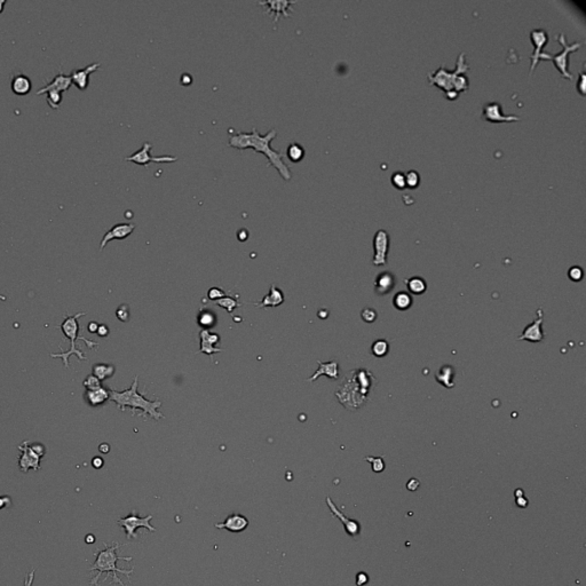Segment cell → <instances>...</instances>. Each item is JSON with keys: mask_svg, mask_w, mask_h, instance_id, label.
<instances>
[{"mask_svg": "<svg viewBox=\"0 0 586 586\" xmlns=\"http://www.w3.org/2000/svg\"><path fill=\"white\" fill-rule=\"evenodd\" d=\"M10 88L16 95H27L32 88V83H31L28 76L23 75V73H17V75L13 77L12 83H10Z\"/></svg>", "mask_w": 586, "mask_h": 586, "instance_id": "cell-25", "label": "cell"}, {"mask_svg": "<svg viewBox=\"0 0 586 586\" xmlns=\"http://www.w3.org/2000/svg\"><path fill=\"white\" fill-rule=\"evenodd\" d=\"M369 583V575L361 571L356 575V585L357 586H364Z\"/></svg>", "mask_w": 586, "mask_h": 586, "instance_id": "cell-44", "label": "cell"}, {"mask_svg": "<svg viewBox=\"0 0 586 586\" xmlns=\"http://www.w3.org/2000/svg\"><path fill=\"white\" fill-rule=\"evenodd\" d=\"M584 82H585V76H584V72H581V76H580V80H578V84H577V88L578 90L582 94H584Z\"/></svg>", "mask_w": 586, "mask_h": 586, "instance_id": "cell-50", "label": "cell"}, {"mask_svg": "<svg viewBox=\"0 0 586 586\" xmlns=\"http://www.w3.org/2000/svg\"><path fill=\"white\" fill-rule=\"evenodd\" d=\"M103 464H104V460L101 458V457H94V458L92 459V466L96 469H101V467L103 466Z\"/></svg>", "mask_w": 586, "mask_h": 586, "instance_id": "cell-49", "label": "cell"}, {"mask_svg": "<svg viewBox=\"0 0 586 586\" xmlns=\"http://www.w3.org/2000/svg\"><path fill=\"white\" fill-rule=\"evenodd\" d=\"M420 486V482L417 479H410L409 482L407 483V489L409 491H416Z\"/></svg>", "mask_w": 586, "mask_h": 586, "instance_id": "cell-46", "label": "cell"}, {"mask_svg": "<svg viewBox=\"0 0 586 586\" xmlns=\"http://www.w3.org/2000/svg\"><path fill=\"white\" fill-rule=\"evenodd\" d=\"M528 504H529V501H528V499H526L525 496L516 498V505H518L519 507L526 508L527 506H528Z\"/></svg>", "mask_w": 586, "mask_h": 586, "instance_id": "cell-51", "label": "cell"}, {"mask_svg": "<svg viewBox=\"0 0 586 586\" xmlns=\"http://www.w3.org/2000/svg\"><path fill=\"white\" fill-rule=\"evenodd\" d=\"M392 183L399 189H403L407 187L406 184V174L403 172H395L392 176Z\"/></svg>", "mask_w": 586, "mask_h": 586, "instance_id": "cell-39", "label": "cell"}, {"mask_svg": "<svg viewBox=\"0 0 586 586\" xmlns=\"http://www.w3.org/2000/svg\"><path fill=\"white\" fill-rule=\"evenodd\" d=\"M389 351V345L385 339H378L372 344L371 352L377 357H383Z\"/></svg>", "mask_w": 586, "mask_h": 586, "instance_id": "cell-32", "label": "cell"}, {"mask_svg": "<svg viewBox=\"0 0 586 586\" xmlns=\"http://www.w3.org/2000/svg\"><path fill=\"white\" fill-rule=\"evenodd\" d=\"M404 283L407 285L408 291L412 293L414 295L424 294L427 290V283L423 277L413 276L411 278H407V280L404 281Z\"/></svg>", "mask_w": 586, "mask_h": 586, "instance_id": "cell-28", "label": "cell"}, {"mask_svg": "<svg viewBox=\"0 0 586 586\" xmlns=\"http://www.w3.org/2000/svg\"><path fill=\"white\" fill-rule=\"evenodd\" d=\"M19 450L22 452L19 458V469L21 472L28 473L30 469L37 472L40 469L41 457L33 451L29 441H24L22 444H20Z\"/></svg>", "mask_w": 586, "mask_h": 586, "instance_id": "cell-10", "label": "cell"}, {"mask_svg": "<svg viewBox=\"0 0 586 586\" xmlns=\"http://www.w3.org/2000/svg\"><path fill=\"white\" fill-rule=\"evenodd\" d=\"M326 505H327V507L330 508L331 514H332L333 516H336L338 520H340V522L344 525V528H345V530H346V532L348 533V535H350L351 537H353V538H357L361 533L360 522H358L357 520H352L350 518H347V516H345L344 513L339 511V508L336 506V504L333 503L332 499H331L329 496L326 497Z\"/></svg>", "mask_w": 586, "mask_h": 586, "instance_id": "cell-13", "label": "cell"}, {"mask_svg": "<svg viewBox=\"0 0 586 586\" xmlns=\"http://www.w3.org/2000/svg\"><path fill=\"white\" fill-rule=\"evenodd\" d=\"M214 303L220 307H222V308H225L228 313H233L234 309L240 306V303L237 301L236 299L232 298V296H223V298H221V299L215 300Z\"/></svg>", "mask_w": 586, "mask_h": 586, "instance_id": "cell-33", "label": "cell"}, {"mask_svg": "<svg viewBox=\"0 0 586 586\" xmlns=\"http://www.w3.org/2000/svg\"><path fill=\"white\" fill-rule=\"evenodd\" d=\"M319 363L320 368L316 370L315 372H314V375L312 377H309L308 379H306L308 382H313L315 381L317 378H320L321 376H326L329 377L330 379H333V380H337L339 378V365H338V362L337 361H331V362H327V363H323V362L319 361L317 362Z\"/></svg>", "mask_w": 586, "mask_h": 586, "instance_id": "cell-22", "label": "cell"}, {"mask_svg": "<svg viewBox=\"0 0 586 586\" xmlns=\"http://www.w3.org/2000/svg\"><path fill=\"white\" fill-rule=\"evenodd\" d=\"M116 316L121 322H127V321L130 320V308H128V306L121 305L118 307L116 310Z\"/></svg>", "mask_w": 586, "mask_h": 586, "instance_id": "cell-41", "label": "cell"}, {"mask_svg": "<svg viewBox=\"0 0 586 586\" xmlns=\"http://www.w3.org/2000/svg\"><path fill=\"white\" fill-rule=\"evenodd\" d=\"M135 229V225L134 223H117V225H115L113 228L110 230H108V232L104 234L103 238L101 239V243H100V250L102 251L106 245L111 240L114 239H125L126 237H128L131 235L132 233L134 232Z\"/></svg>", "mask_w": 586, "mask_h": 586, "instance_id": "cell-14", "label": "cell"}, {"mask_svg": "<svg viewBox=\"0 0 586 586\" xmlns=\"http://www.w3.org/2000/svg\"><path fill=\"white\" fill-rule=\"evenodd\" d=\"M568 276L573 282H580L583 278V269L578 266L571 267L569 271H568Z\"/></svg>", "mask_w": 586, "mask_h": 586, "instance_id": "cell-42", "label": "cell"}, {"mask_svg": "<svg viewBox=\"0 0 586 586\" xmlns=\"http://www.w3.org/2000/svg\"><path fill=\"white\" fill-rule=\"evenodd\" d=\"M96 333H97V336H100V337H107L108 334H109V329H108V326L106 325V324H100Z\"/></svg>", "mask_w": 586, "mask_h": 586, "instance_id": "cell-48", "label": "cell"}, {"mask_svg": "<svg viewBox=\"0 0 586 586\" xmlns=\"http://www.w3.org/2000/svg\"><path fill=\"white\" fill-rule=\"evenodd\" d=\"M47 95V103L52 109H59L60 104L62 103V93L57 92V90H51L46 93Z\"/></svg>", "mask_w": 586, "mask_h": 586, "instance_id": "cell-36", "label": "cell"}, {"mask_svg": "<svg viewBox=\"0 0 586 586\" xmlns=\"http://www.w3.org/2000/svg\"><path fill=\"white\" fill-rule=\"evenodd\" d=\"M84 315H86V313H78V314H76V315L65 316L63 323L60 325V329L62 330V332H63L64 336L67 337L68 339H70V343H71L70 350H69L68 352H63L62 347H60V351L62 352V353L51 354V357L62 358V360H63L65 368H69V357H70L71 355H77V357H78L79 360H86V356L82 353V351L78 350V348L76 347L77 339L83 340L84 343L87 345V347L88 348H94V347L99 346V343H96V341L89 340V339H87V338L79 336L78 334L79 333L78 320Z\"/></svg>", "mask_w": 586, "mask_h": 586, "instance_id": "cell-6", "label": "cell"}, {"mask_svg": "<svg viewBox=\"0 0 586 586\" xmlns=\"http://www.w3.org/2000/svg\"><path fill=\"white\" fill-rule=\"evenodd\" d=\"M85 400L90 407H99L102 406L104 402H107L110 397L109 389L104 388V387H99L96 389L86 390L85 392Z\"/></svg>", "mask_w": 586, "mask_h": 586, "instance_id": "cell-26", "label": "cell"}, {"mask_svg": "<svg viewBox=\"0 0 586 586\" xmlns=\"http://www.w3.org/2000/svg\"><path fill=\"white\" fill-rule=\"evenodd\" d=\"M469 69V65L466 63L465 53H460L453 70H446L445 65L442 64L437 71L428 73V79L431 84L444 90L448 99L455 100L460 92L469 89V78L465 75Z\"/></svg>", "mask_w": 586, "mask_h": 586, "instance_id": "cell-4", "label": "cell"}, {"mask_svg": "<svg viewBox=\"0 0 586 586\" xmlns=\"http://www.w3.org/2000/svg\"><path fill=\"white\" fill-rule=\"evenodd\" d=\"M389 250V235L386 230L379 229L373 237V254L372 264L375 266H383L387 264V254Z\"/></svg>", "mask_w": 586, "mask_h": 586, "instance_id": "cell-11", "label": "cell"}, {"mask_svg": "<svg viewBox=\"0 0 586 586\" xmlns=\"http://www.w3.org/2000/svg\"><path fill=\"white\" fill-rule=\"evenodd\" d=\"M420 176L419 173L414 170H410L409 172L406 173V184L409 188H417L419 186Z\"/></svg>", "mask_w": 586, "mask_h": 586, "instance_id": "cell-37", "label": "cell"}, {"mask_svg": "<svg viewBox=\"0 0 586 586\" xmlns=\"http://www.w3.org/2000/svg\"><path fill=\"white\" fill-rule=\"evenodd\" d=\"M305 153L306 151L305 149H303V146L300 144H296V142H293V144L289 145L287 149V157L293 163L301 162L303 157H305Z\"/></svg>", "mask_w": 586, "mask_h": 586, "instance_id": "cell-31", "label": "cell"}, {"mask_svg": "<svg viewBox=\"0 0 586 586\" xmlns=\"http://www.w3.org/2000/svg\"><path fill=\"white\" fill-rule=\"evenodd\" d=\"M99 450H100V452H102L106 455V453L110 451V445L108 444V443H102V444L99 446Z\"/></svg>", "mask_w": 586, "mask_h": 586, "instance_id": "cell-53", "label": "cell"}, {"mask_svg": "<svg viewBox=\"0 0 586 586\" xmlns=\"http://www.w3.org/2000/svg\"><path fill=\"white\" fill-rule=\"evenodd\" d=\"M12 504V499L9 496H0V510L8 507Z\"/></svg>", "mask_w": 586, "mask_h": 586, "instance_id": "cell-47", "label": "cell"}, {"mask_svg": "<svg viewBox=\"0 0 586 586\" xmlns=\"http://www.w3.org/2000/svg\"><path fill=\"white\" fill-rule=\"evenodd\" d=\"M85 540L87 544H93L94 542H95V537H94L93 535H88V536H86Z\"/></svg>", "mask_w": 586, "mask_h": 586, "instance_id": "cell-54", "label": "cell"}, {"mask_svg": "<svg viewBox=\"0 0 586 586\" xmlns=\"http://www.w3.org/2000/svg\"><path fill=\"white\" fill-rule=\"evenodd\" d=\"M100 67H101L100 62H94V63L86 65L85 68L75 69V70H72L70 73L72 84L80 90H85L87 87H88L89 76L92 75L93 72H95Z\"/></svg>", "mask_w": 586, "mask_h": 586, "instance_id": "cell-16", "label": "cell"}, {"mask_svg": "<svg viewBox=\"0 0 586 586\" xmlns=\"http://www.w3.org/2000/svg\"><path fill=\"white\" fill-rule=\"evenodd\" d=\"M284 302V295L280 289L276 288V285L273 284L270 287L269 293L264 296L263 301L254 302V306H258L259 308H266V307H277Z\"/></svg>", "mask_w": 586, "mask_h": 586, "instance_id": "cell-24", "label": "cell"}, {"mask_svg": "<svg viewBox=\"0 0 586 586\" xmlns=\"http://www.w3.org/2000/svg\"><path fill=\"white\" fill-rule=\"evenodd\" d=\"M72 85V80H71V77L70 75H64V73H62L61 71L58 73L57 76L54 77L53 79L51 80L50 83H47L46 85H45L43 88H40L39 90L37 92V95H43V94H46L48 92H51V90H57V92H65V90H68L70 88V86Z\"/></svg>", "mask_w": 586, "mask_h": 586, "instance_id": "cell-21", "label": "cell"}, {"mask_svg": "<svg viewBox=\"0 0 586 586\" xmlns=\"http://www.w3.org/2000/svg\"><path fill=\"white\" fill-rule=\"evenodd\" d=\"M226 296V292L221 288H211L207 292V298L210 300H219Z\"/></svg>", "mask_w": 586, "mask_h": 586, "instance_id": "cell-43", "label": "cell"}, {"mask_svg": "<svg viewBox=\"0 0 586 586\" xmlns=\"http://www.w3.org/2000/svg\"><path fill=\"white\" fill-rule=\"evenodd\" d=\"M103 545H104L103 550H99V551H96V552H94V556H95V561H94V563L90 566L89 571H97V574L94 577H92V580L89 581V585L97 586V584H99L100 577L102 576V574H106V578H104V581H107L109 577H113L111 584H118L120 586H125L123 581L118 577V574H123L127 578H130L131 574L134 571V568H131V569H128V570L120 569V568L117 567V561L124 560V561H127V562H130L133 557L118 556V550H119L121 546L119 543H114V544H111V545H108V544L103 543Z\"/></svg>", "mask_w": 586, "mask_h": 586, "instance_id": "cell-2", "label": "cell"}, {"mask_svg": "<svg viewBox=\"0 0 586 586\" xmlns=\"http://www.w3.org/2000/svg\"><path fill=\"white\" fill-rule=\"evenodd\" d=\"M6 1L5 0H0V13L2 12V8H3V5H5Z\"/></svg>", "mask_w": 586, "mask_h": 586, "instance_id": "cell-56", "label": "cell"}, {"mask_svg": "<svg viewBox=\"0 0 586 586\" xmlns=\"http://www.w3.org/2000/svg\"><path fill=\"white\" fill-rule=\"evenodd\" d=\"M151 150H152V145L150 144V142L146 141L145 144L142 145L141 148L138 150V151H135L134 153H132L131 156L126 157L125 160H127V162H133L135 164H139V165L145 166V167L148 166V164L151 162H153V163H173V162H176L177 160V157L170 156V155H163L159 157L152 156Z\"/></svg>", "mask_w": 586, "mask_h": 586, "instance_id": "cell-9", "label": "cell"}, {"mask_svg": "<svg viewBox=\"0 0 586 586\" xmlns=\"http://www.w3.org/2000/svg\"><path fill=\"white\" fill-rule=\"evenodd\" d=\"M201 337V350L196 354H207L212 357L213 354L221 353L222 348L215 347L220 341V336L218 333H211L208 330L203 329L200 333Z\"/></svg>", "mask_w": 586, "mask_h": 586, "instance_id": "cell-19", "label": "cell"}, {"mask_svg": "<svg viewBox=\"0 0 586 586\" xmlns=\"http://www.w3.org/2000/svg\"><path fill=\"white\" fill-rule=\"evenodd\" d=\"M93 375L96 377L100 381H103L115 375V366L113 364L99 363L93 366Z\"/></svg>", "mask_w": 586, "mask_h": 586, "instance_id": "cell-30", "label": "cell"}, {"mask_svg": "<svg viewBox=\"0 0 586 586\" xmlns=\"http://www.w3.org/2000/svg\"><path fill=\"white\" fill-rule=\"evenodd\" d=\"M455 369L451 365H443L435 373V379L439 383H441L445 388H453L455 387Z\"/></svg>", "mask_w": 586, "mask_h": 586, "instance_id": "cell-27", "label": "cell"}, {"mask_svg": "<svg viewBox=\"0 0 586 586\" xmlns=\"http://www.w3.org/2000/svg\"><path fill=\"white\" fill-rule=\"evenodd\" d=\"M375 379L368 370H353L338 387L336 395L339 402L350 410L363 406Z\"/></svg>", "mask_w": 586, "mask_h": 586, "instance_id": "cell-3", "label": "cell"}, {"mask_svg": "<svg viewBox=\"0 0 586 586\" xmlns=\"http://www.w3.org/2000/svg\"><path fill=\"white\" fill-rule=\"evenodd\" d=\"M101 382L102 381H100V380L97 379L95 376L89 375L86 377L85 380H84L83 385L86 388V390H92V389H96V388H99V387L102 386L101 385Z\"/></svg>", "mask_w": 586, "mask_h": 586, "instance_id": "cell-38", "label": "cell"}, {"mask_svg": "<svg viewBox=\"0 0 586 586\" xmlns=\"http://www.w3.org/2000/svg\"><path fill=\"white\" fill-rule=\"evenodd\" d=\"M276 128H271L267 134H260L256 127L251 133L246 132H237L236 134L230 135L228 145L233 148L244 150L247 148L253 149L256 152H261L268 158L269 165L275 167L284 180H291L292 172L287 164L284 163V155L271 148V141L276 138Z\"/></svg>", "mask_w": 586, "mask_h": 586, "instance_id": "cell-1", "label": "cell"}, {"mask_svg": "<svg viewBox=\"0 0 586 586\" xmlns=\"http://www.w3.org/2000/svg\"><path fill=\"white\" fill-rule=\"evenodd\" d=\"M482 117L488 121L501 123V121H516L520 120L518 116H507L501 113V104L499 102H489L483 106Z\"/></svg>", "mask_w": 586, "mask_h": 586, "instance_id": "cell-15", "label": "cell"}, {"mask_svg": "<svg viewBox=\"0 0 586 586\" xmlns=\"http://www.w3.org/2000/svg\"><path fill=\"white\" fill-rule=\"evenodd\" d=\"M152 518V515H146L145 518H140V516L137 514V511L133 510L127 516H125V518L118 519L117 523L125 530L127 539H135L138 538V535L135 531H137V529L139 528H146L150 532L156 531L155 527L151 526Z\"/></svg>", "mask_w": 586, "mask_h": 586, "instance_id": "cell-8", "label": "cell"}, {"mask_svg": "<svg viewBox=\"0 0 586 586\" xmlns=\"http://www.w3.org/2000/svg\"><path fill=\"white\" fill-rule=\"evenodd\" d=\"M99 325H100L99 323L94 322V321H93V322H89L88 323V326H87V330H88L90 333H96L97 332V329H99Z\"/></svg>", "mask_w": 586, "mask_h": 586, "instance_id": "cell-52", "label": "cell"}, {"mask_svg": "<svg viewBox=\"0 0 586 586\" xmlns=\"http://www.w3.org/2000/svg\"><path fill=\"white\" fill-rule=\"evenodd\" d=\"M249 520L239 513H233L223 522L215 523L217 529H226L230 532H243L249 527Z\"/></svg>", "mask_w": 586, "mask_h": 586, "instance_id": "cell-18", "label": "cell"}, {"mask_svg": "<svg viewBox=\"0 0 586 586\" xmlns=\"http://www.w3.org/2000/svg\"><path fill=\"white\" fill-rule=\"evenodd\" d=\"M514 494H515V497L519 498V497H522L523 494H525V493H523L522 489H516Z\"/></svg>", "mask_w": 586, "mask_h": 586, "instance_id": "cell-55", "label": "cell"}, {"mask_svg": "<svg viewBox=\"0 0 586 586\" xmlns=\"http://www.w3.org/2000/svg\"><path fill=\"white\" fill-rule=\"evenodd\" d=\"M34 574H36V570L31 569L29 573L26 575V577H24V585L23 586H32L33 582H34Z\"/></svg>", "mask_w": 586, "mask_h": 586, "instance_id": "cell-45", "label": "cell"}, {"mask_svg": "<svg viewBox=\"0 0 586 586\" xmlns=\"http://www.w3.org/2000/svg\"><path fill=\"white\" fill-rule=\"evenodd\" d=\"M396 284L395 276L389 271L380 273L375 280V292L378 295H386L393 290Z\"/></svg>", "mask_w": 586, "mask_h": 586, "instance_id": "cell-23", "label": "cell"}, {"mask_svg": "<svg viewBox=\"0 0 586 586\" xmlns=\"http://www.w3.org/2000/svg\"><path fill=\"white\" fill-rule=\"evenodd\" d=\"M138 388L139 380L137 376L128 389L121 390V392H119V390L110 389L109 400L116 403L117 407L119 408L121 411H125L127 408L133 410V412H135L137 410H141L142 413H144V417L146 416V414H149L150 417L156 420L163 419V413L158 410L159 408L162 407V401L146 400L145 395L139 393Z\"/></svg>", "mask_w": 586, "mask_h": 586, "instance_id": "cell-5", "label": "cell"}, {"mask_svg": "<svg viewBox=\"0 0 586 586\" xmlns=\"http://www.w3.org/2000/svg\"><path fill=\"white\" fill-rule=\"evenodd\" d=\"M364 460H366V462H369L370 464H371L372 470L375 473H381L386 467V464H385V462H383L382 457L368 456V457H365Z\"/></svg>", "mask_w": 586, "mask_h": 586, "instance_id": "cell-35", "label": "cell"}, {"mask_svg": "<svg viewBox=\"0 0 586 586\" xmlns=\"http://www.w3.org/2000/svg\"><path fill=\"white\" fill-rule=\"evenodd\" d=\"M530 39H531L532 44L535 45V51H533L531 58H530L531 59L530 73H531L533 71V69L536 68L538 61L540 60V54L543 53L542 48L544 47V45L546 44L547 39H549V34H547L546 30H544V29H533L531 32H530Z\"/></svg>", "mask_w": 586, "mask_h": 586, "instance_id": "cell-17", "label": "cell"}, {"mask_svg": "<svg viewBox=\"0 0 586 586\" xmlns=\"http://www.w3.org/2000/svg\"><path fill=\"white\" fill-rule=\"evenodd\" d=\"M377 316H378V314L372 308H364L361 312V317L365 323H373L377 320Z\"/></svg>", "mask_w": 586, "mask_h": 586, "instance_id": "cell-40", "label": "cell"}, {"mask_svg": "<svg viewBox=\"0 0 586 586\" xmlns=\"http://www.w3.org/2000/svg\"><path fill=\"white\" fill-rule=\"evenodd\" d=\"M537 317L532 323L527 325V327L523 330L522 334L518 337V340H527L529 343H540L544 340V331H543V321H544V312L542 308L537 309Z\"/></svg>", "mask_w": 586, "mask_h": 586, "instance_id": "cell-12", "label": "cell"}, {"mask_svg": "<svg viewBox=\"0 0 586 586\" xmlns=\"http://www.w3.org/2000/svg\"><path fill=\"white\" fill-rule=\"evenodd\" d=\"M413 303V299H412V295L409 294V293L407 292H397L395 295H394V299H393V305L394 307L397 310H408L411 308V306H412Z\"/></svg>", "mask_w": 586, "mask_h": 586, "instance_id": "cell-29", "label": "cell"}, {"mask_svg": "<svg viewBox=\"0 0 586 586\" xmlns=\"http://www.w3.org/2000/svg\"><path fill=\"white\" fill-rule=\"evenodd\" d=\"M556 39L559 40L560 44L562 45V47H563L562 52H560V53H557V54L542 53L540 54V60H542V59H544V60H552L554 62V64H556L557 70H560V72L562 73V76L566 77V78L571 79L573 78V76H571L569 69H568L569 68V54L571 53V52H575L576 50H578V48L582 46V43L568 44L566 40V37H564L563 33H560L559 36H557Z\"/></svg>", "mask_w": 586, "mask_h": 586, "instance_id": "cell-7", "label": "cell"}, {"mask_svg": "<svg viewBox=\"0 0 586 586\" xmlns=\"http://www.w3.org/2000/svg\"><path fill=\"white\" fill-rule=\"evenodd\" d=\"M215 321H217L215 320V316L210 312L201 313L200 315H198V319H197L198 324H200L201 326H204L205 330H208V327L213 326Z\"/></svg>", "mask_w": 586, "mask_h": 586, "instance_id": "cell-34", "label": "cell"}, {"mask_svg": "<svg viewBox=\"0 0 586 586\" xmlns=\"http://www.w3.org/2000/svg\"><path fill=\"white\" fill-rule=\"evenodd\" d=\"M296 1H287V0H267V1H259L258 3L261 6L266 7V12L269 13V14H275L274 16V22L276 23L278 21V17H280L282 14L285 17L290 16V14H289V10H291V6L294 5Z\"/></svg>", "mask_w": 586, "mask_h": 586, "instance_id": "cell-20", "label": "cell"}]
</instances>
